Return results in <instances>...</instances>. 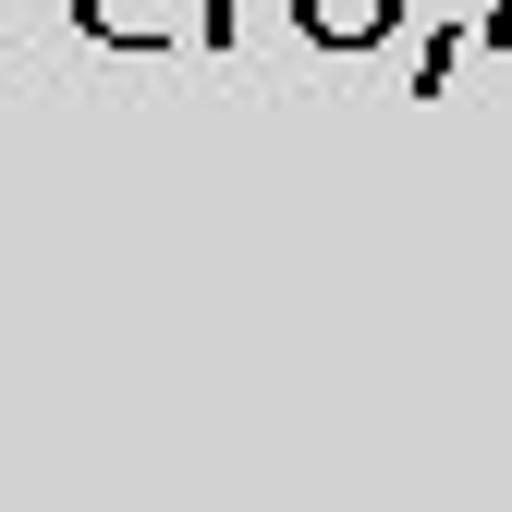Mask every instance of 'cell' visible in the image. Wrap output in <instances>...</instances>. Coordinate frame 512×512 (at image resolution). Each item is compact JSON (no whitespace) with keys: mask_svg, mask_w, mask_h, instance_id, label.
<instances>
[{"mask_svg":"<svg viewBox=\"0 0 512 512\" xmlns=\"http://www.w3.org/2000/svg\"><path fill=\"white\" fill-rule=\"evenodd\" d=\"M391 13H403V0H293V37H317V49H366Z\"/></svg>","mask_w":512,"mask_h":512,"instance_id":"1","label":"cell"},{"mask_svg":"<svg viewBox=\"0 0 512 512\" xmlns=\"http://www.w3.org/2000/svg\"><path fill=\"white\" fill-rule=\"evenodd\" d=\"M86 37H122V49H159L171 37V0H74Z\"/></svg>","mask_w":512,"mask_h":512,"instance_id":"2","label":"cell"},{"mask_svg":"<svg viewBox=\"0 0 512 512\" xmlns=\"http://www.w3.org/2000/svg\"><path fill=\"white\" fill-rule=\"evenodd\" d=\"M208 49H232V0H208Z\"/></svg>","mask_w":512,"mask_h":512,"instance_id":"3","label":"cell"}]
</instances>
